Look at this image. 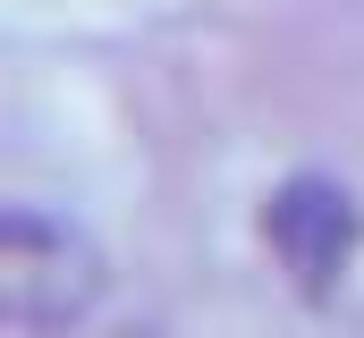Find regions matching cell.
<instances>
[{
  "mask_svg": "<svg viewBox=\"0 0 364 338\" xmlns=\"http://www.w3.org/2000/svg\"><path fill=\"white\" fill-rule=\"evenodd\" d=\"M102 296V254L77 220L43 212V203H9L0 212V313L17 330H68Z\"/></svg>",
  "mask_w": 364,
  "mask_h": 338,
  "instance_id": "1",
  "label": "cell"
},
{
  "mask_svg": "<svg viewBox=\"0 0 364 338\" xmlns=\"http://www.w3.org/2000/svg\"><path fill=\"white\" fill-rule=\"evenodd\" d=\"M263 237H272L279 271L305 296H331L348 279V262H356V203L331 178H288L272 195V212H263Z\"/></svg>",
  "mask_w": 364,
  "mask_h": 338,
  "instance_id": "2",
  "label": "cell"
}]
</instances>
